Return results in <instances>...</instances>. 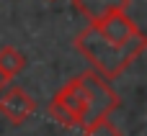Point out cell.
Listing matches in <instances>:
<instances>
[{"mask_svg":"<svg viewBox=\"0 0 147 136\" xmlns=\"http://www.w3.org/2000/svg\"><path fill=\"white\" fill-rule=\"evenodd\" d=\"M52 100L59 103V105H65L75 116L78 129H83V126H88V123H93L98 118H106V116H111L119 108L116 90L96 69H88V72L67 80L57 90V95Z\"/></svg>","mask_w":147,"mask_h":136,"instance_id":"1","label":"cell"},{"mask_svg":"<svg viewBox=\"0 0 147 136\" xmlns=\"http://www.w3.org/2000/svg\"><path fill=\"white\" fill-rule=\"evenodd\" d=\"M147 46V39L145 33H137L132 41H127V44H111L109 39H103L98 31H96V26L90 23V26H85L78 36H75V49L90 62V67L101 75V77H106V80H116L142 51H145Z\"/></svg>","mask_w":147,"mask_h":136,"instance_id":"2","label":"cell"},{"mask_svg":"<svg viewBox=\"0 0 147 136\" xmlns=\"http://www.w3.org/2000/svg\"><path fill=\"white\" fill-rule=\"evenodd\" d=\"M36 111V103L28 93H23L16 85H8L0 93V116L8 118L13 126H21L23 121H28Z\"/></svg>","mask_w":147,"mask_h":136,"instance_id":"3","label":"cell"},{"mask_svg":"<svg viewBox=\"0 0 147 136\" xmlns=\"http://www.w3.org/2000/svg\"><path fill=\"white\" fill-rule=\"evenodd\" d=\"M96 26V31L103 36V39H109L111 44H127V41H132L137 33H142L140 31V26L127 15V10H114V13H109L106 18H101L98 23H93Z\"/></svg>","mask_w":147,"mask_h":136,"instance_id":"4","label":"cell"},{"mask_svg":"<svg viewBox=\"0 0 147 136\" xmlns=\"http://www.w3.org/2000/svg\"><path fill=\"white\" fill-rule=\"evenodd\" d=\"M72 5L78 8V13L85 15L88 23H98L114 10H127L132 0H72Z\"/></svg>","mask_w":147,"mask_h":136,"instance_id":"5","label":"cell"},{"mask_svg":"<svg viewBox=\"0 0 147 136\" xmlns=\"http://www.w3.org/2000/svg\"><path fill=\"white\" fill-rule=\"evenodd\" d=\"M0 67L13 77V75L23 72V67H26V57H23L16 46H3V49H0Z\"/></svg>","mask_w":147,"mask_h":136,"instance_id":"6","label":"cell"},{"mask_svg":"<svg viewBox=\"0 0 147 136\" xmlns=\"http://www.w3.org/2000/svg\"><path fill=\"white\" fill-rule=\"evenodd\" d=\"M83 136H121V131H119L116 123H111L109 116H106V118H98V121L83 126Z\"/></svg>","mask_w":147,"mask_h":136,"instance_id":"7","label":"cell"},{"mask_svg":"<svg viewBox=\"0 0 147 136\" xmlns=\"http://www.w3.org/2000/svg\"><path fill=\"white\" fill-rule=\"evenodd\" d=\"M47 111H49V116H52L57 123H62L65 129H78V121H75V116H72V113H70L65 105H59V103H54V100H52Z\"/></svg>","mask_w":147,"mask_h":136,"instance_id":"8","label":"cell"},{"mask_svg":"<svg viewBox=\"0 0 147 136\" xmlns=\"http://www.w3.org/2000/svg\"><path fill=\"white\" fill-rule=\"evenodd\" d=\"M8 85H10V75H8V72H5V69L0 67V93H3V90H5Z\"/></svg>","mask_w":147,"mask_h":136,"instance_id":"9","label":"cell"}]
</instances>
